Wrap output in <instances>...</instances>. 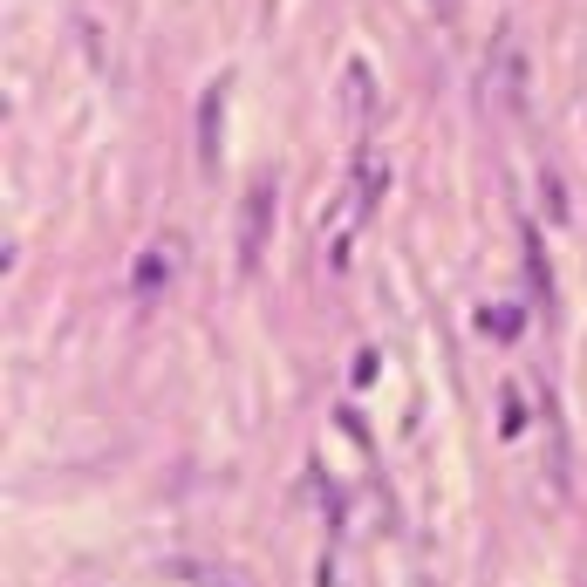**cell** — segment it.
Instances as JSON below:
<instances>
[{
  "label": "cell",
  "mask_w": 587,
  "mask_h": 587,
  "mask_svg": "<svg viewBox=\"0 0 587 587\" xmlns=\"http://www.w3.org/2000/svg\"><path fill=\"white\" fill-rule=\"evenodd\" d=\"M274 212H280V171H253L246 205H239V274H260L267 239H274Z\"/></svg>",
  "instance_id": "obj_1"
},
{
  "label": "cell",
  "mask_w": 587,
  "mask_h": 587,
  "mask_svg": "<svg viewBox=\"0 0 587 587\" xmlns=\"http://www.w3.org/2000/svg\"><path fill=\"white\" fill-rule=\"evenodd\" d=\"M485 103L499 117H526V55H519L512 35H499L492 55H485Z\"/></svg>",
  "instance_id": "obj_2"
},
{
  "label": "cell",
  "mask_w": 587,
  "mask_h": 587,
  "mask_svg": "<svg viewBox=\"0 0 587 587\" xmlns=\"http://www.w3.org/2000/svg\"><path fill=\"white\" fill-rule=\"evenodd\" d=\"M226 103H233V76L205 82V96H198V171L205 178L226 171Z\"/></svg>",
  "instance_id": "obj_3"
},
{
  "label": "cell",
  "mask_w": 587,
  "mask_h": 587,
  "mask_svg": "<svg viewBox=\"0 0 587 587\" xmlns=\"http://www.w3.org/2000/svg\"><path fill=\"white\" fill-rule=\"evenodd\" d=\"M178 274V239H157L151 253L137 260V274H130V287H137V301H157L164 294V280Z\"/></svg>",
  "instance_id": "obj_4"
},
{
  "label": "cell",
  "mask_w": 587,
  "mask_h": 587,
  "mask_svg": "<svg viewBox=\"0 0 587 587\" xmlns=\"http://www.w3.org/2000/svg\"><path fill=\"white\" fill-rule=\"evenodd\" d=\"M519 253H526V274H533V301H540V308H560V294H553V267H547V246H540V233H533V226H526V233H519Z\"/></svg>",
  "instance_id": "obj_5"
},
{
  "label": "cell",
  "mask_w": 587,
  "mask_h": 587,
  "mask_svg": "<svg viewBox=\"0 0 587 587\" xmlns=\"http://www.w3.org/2000/svg\"><path fill=\"white\" fill-rule=\"evenodd\" d=\"M349 110L355 117H376V82H369L362 62H349Z\"/></svg>",
  "instance_id": "obj_6"
},
{
  "label": "cell",
  "mask_w": 587,
  "mask_h": 587,
  "mask_svg": "<svg viewBox=\"0 0 587 587\" xmlns=\"http://www.w3.org/2000/svg\"><path fill=\"white\" fill-rule=\"evenodd\" d=\"M540 198H547V219H567V192H560V171H540Z\"/></svg>",
  "instance_id": "obj_7"
},
{
  "label": "cell",
  "mask_w": 587,
  "mask_h": 587,
  "mask_svg": "<svg viewBox=\"0 0 587 587\" xmlns=\"http://www.w3.org/2000/svg\"><path fill=\"white\" fill-rule=\"evenodd\" d=\"M478 321H485V335H499V342H506V335H519V314H512V308H485Z\"/></svg>",
  "instance_id": "obj_8"
},
{
  "label": "cell",
  "mask_w": 587,
  "mask_h": 587,
  "mask_svg": "<svg viewBox=\"0 0 587 587\" xmlns=\"http://www.w3.org/2000/svg\"><path fill=\"white\" fill-rule=\"evenodd\" d=\"M526 431V403H519V390H506V437Z\"/></svg>",
  "instance_id": "obj_9"
},
{
  "label": "cell",
  "mask_w": 587,
  "mask_h": 587,
  "mask_svg": "<svg viewBox=\"0 0 587 587\" xmlns=\"http://www.w3.org/2000/svg\"><path fill=\"white\" fill-rule=\"evenodd\" d=\"M431 7H437V14H444V7H451V0H431Z\"/></svg>",
  "instance_id": "obj_10"
}]
</instances>
